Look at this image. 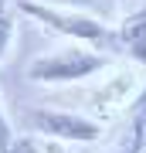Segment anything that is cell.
<instances>
[{"mask_svg":"<svg viewBox=\"0 0 146 153\" xmlns=\"http://www.w3.org/2000/svg\"><path fill=\"white\" fill-rule=\"evenodd\" d=\"M14 7H17L21 14L34 17V21H41V24H48V27L61 31L65 38H75L78 44H85V48L102 51L105 44H116V31L105 27L102 21H95V17H88V14L58 10V7L41 4V0H14Z\"/></svg>","mask_w":146,"mask_h":153,"instance_id":"1","label":"cell"},{"mask_svg":"<svg viewBox=\"0 0 146 153\" xmlns=\"http://www.w3.org/2000/svg\"><path fill=\"white\" fill-rule=\"evenodd\" d=\"M105 68V55L85 44H68V48H54L48 55L31 58L27 78L31 82H78V78L99 75Z\"/></svg>","mask_w":146,"mask_h":153,"instance_id":"2","label":"cell"},{"mask_svg":"<svg viewBox=\"0 0 146 153\" xmlns=\"http://www.w3.org/2000/svg\"><path fill=\"white\" fill-rule=\"evenodd\" d=\"M24 116L34 129L48 133L54 143H95L102 136V123L68 109H27Z\"/></svg>","mask_w":146,"mask_h":153,"instance_id":"3","label":"cell"},{"mask_svg":"<svg viewBox=\"0 0 146 153\" xmlns=\"http://www.w3.org/2000/svg\"><path fill=\"white\" fill-rule=\"evenodd\" d=\"M146 150V85L136 92V99L126 105L122 126L109 153H143Z\"/></svg>","mask_w":146,"mask_h":153,"instance_id":"4","label":"cell"},{"mask_svg":"<svg viewBox=\"0 0 146 153\" xmlns=\"http://www.w3.org/2000/svg\"><path fill=\"white\" fill-rule=\"evenodd\" d=\"M116 44H119L133 61L146 65V0L122 14V24H119V31H116Z\"/></svg>","mask_w":146,"mask_h":153,"instance_id":"5","label":"cell"},{"mask_svg":"<svg viewBox=\"0 0 146 153\" xmlns=\"http://www.w3.org/2000/svg\"><path fill=\"white\" fill-rule=\"evenodd\" d=\"M14 24H17V7H14V0H0V61H4L7 48H10Z\"/></svg>","mask_w":146,"mask_h":153,"instance_id":"6","label":"cell"},{"mask_svg":"<svg viewBox=\"0 0 146 153\" xmlns=\"http://www.w3.org/2000/svg\"><path fill=\"white\" fill-rule=\"evenodd\" d=\"M10 146H14V136H10V126H7L4 109H0V153H10Z\"/></svg>","mask_w":146,"mask_h":153,"instance_id":"7","label":"cell"},{"mask_svg":"<svg viewBox=\"0 0 146 153\" xmlns=\"http://www.w3.org/2000/svg\"><path fill=\"white\" fill-rule=\"evenodd\" d=\"M44 153H65V150H61V143L51 140V143H44Z\"/></svg>","mask_w":146,"mask_h":153,"instance_id":"8","label":"cell"}]
</instances>
